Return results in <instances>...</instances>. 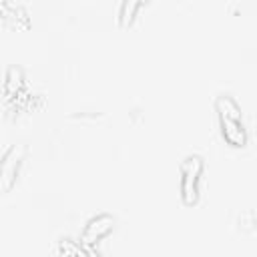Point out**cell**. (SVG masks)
Here are the masks:
<instances>
[{
  "mask_svg": "<svg viewBox=\"0 0 257 257\" xmlns=\"http://www.w3.org/2000/svg\"><path fill=\"white\" fill-rule=\"evenodd\" d=\"M217 110H219V118H221L225 141L231 143L233 147H243L247 143V133H245L241 110H239L237 102L231 96L223 94V96L217 98Z\"/></svg>",
  "mask_w": 257,
  "mask_h": 257,
  "instance_id": "cell-1",
  "label": "cell"
},
{
  "mask_svg": "<svg viewBox=\"0 0 257 257\" xmlns=\"http://www.w3.org/2000/svg\"><path fill=\"white\" fill-rule=\"evenodd\" d=\"M203 171V161L201 157L193 155L187 157L183 163V179H181V193L185 203H195L197 193H199V177Z\"/></svg>",
  "mask_w": 257,
  "mask_h": 257,
  "instance_id": "cell-2",
  "label": "cell"
},
{
  "mask_svg": "<svg viewBox=\"0 0 257 257\" xmlns=\"http://www.w3.org/2000/svg\"><path fill=\"white\" fill-rule=\"evenodd\" d=\"M24 155V147L22 145H14L12 149H8V153L4 155V159L0 161V189L8 191L16 179L20 161Z\"/></svg>",
  "mask_w": 257,
  "mask_h": 257,
  "instance_id": "cell-3",
  "label": "cell"
}]
</instances>
